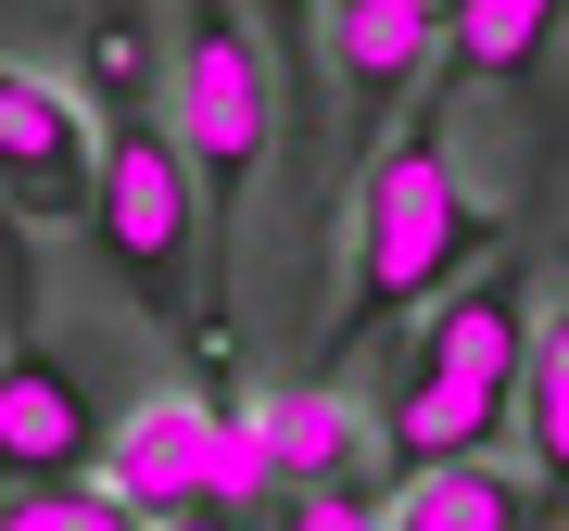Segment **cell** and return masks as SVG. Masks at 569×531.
Listing matches in <instances>:
<instances>
[{
	"instance_id": "8fae6325",
	"label": "cell",
	"mask_w": 569,
	"mask_h": 531,
	"mask_svg": "<svg viewBox=\"0 0 569 531\" xmlns=\"http://www.w3.org/2000/svg\"><path fill=\"white\" fill-rule=\"evenodd\" d=\"M380 531H531V481H507L493 455H443V469H406Z\"/></svg>"
},
{
	"instance_id": "52a82bcc",
	"label": "cell",
	"mask_w": 569,
	"mask_h": 531,
	"mask_svg": "<svg viewBox=\"0 0 569 531\" xmlns=\"http://www.w3.org/2000/svg\"><path fill=\"white\" fill-rule=\"evenodd\" d=\"M430 63H443V26H430L418 0H329V89H342V140H380Z\"/></svg>"
},
{
	"instance_id": "5bb4252c",
	"label": "cell",
	"mask_w": 569,
	"mask_h": 531,
	"mask_svg": "<svg viewBox=\"0 0 569 531\" xmlns=\"http://www.w3.org/2000/svg\"><path fill=\"white\" fill-rule=\"evenodd\" d=\"M0 531H152L102 469H63V481H0Z\"/></svg>"
},
{
	"instance_id": "277c9868",
	"label": "cell",
	"mask_w": 569,
	"mask_h": 531,
	"mask_svg": "<svg viewBox=\"0 0 569 531\" xmlns=\"http://www.w3.org/2000/svg\"><path fill=\"white\" fill-rule=\"evenodd\" d=\"M89 241H102L114 291L152 304L178 342L216 354V304H203V178H190L164 114H102V190H89Z\"/></svg>"
},
{
	"instance_id": "3957f363",
	"label": "cell",
	"mask_w": 569,
	"mask_h": 531,
	"mask_svg": "<svg viewBox=\"0 0 569 531\" xmlns=\"http://www.w3.org/2000/svg\"><path fill=\"white\" fill-rule=\"evenodd\" d=\"M164 127H178L190 178H203V304L228 329L241 317V216H253L266 152H279V63H266V13L253 0H178Z\"/></svg>"
},
{
	"instance_id": "30bf717a",
	"label": "cell",
	"mask_w": 569,
	"mask_h": 531,
	"mask_svg": "<svg viewBox=\"0 0 569 531\" xmlns=\"http://www.w3.org/2000/svg\"><path fill=\"white\" fill-rule=\"evenodd\" d=\"M569 0H456L443 13V89H531Z\"/></svg>"
},
{
	"instance_id": "6da1fadb",
	"label": "cell",
	"mask_w": 569,
	"mask_h": 531,
	"mask_svg": "<svg viewBox=\"0 0 569 531\" xmlns=\"http://www.w3.org/2000/svg\"><path fill=\"white\" fill-rule=\"evenodd\" d=\"M507 253V228L481 216L456 164V89H430L418 114H392L355 164V266H342V317H329V354L392 342L430 291H456L468 266Z\"/></svg>"
},
{
	"instance_id": "ac0fdd59",
	"label": "cell",
	"mask_w": 569,
	"mask_h": 531,
	"mask_svg": "<svg viewBox=\"0 0 569 531\" xmlns=\"http://www.w3.org/2000/svg\"><path fill=\"white\" fill-rule=\"evenodd\" d=\"M418 13H430V26H443V13H456V0H418Z\"/></svg>"
},
{
	"instance_id": "9c48e42d",
	"label": "cell",
	"mask_w": 569,
	"mask_h": 531,
	"mask_svg": "<svg viewBox=\"0 0 569 531\" xmlns=\"http://www.w3.org/2000/svg\"><path fill=\"white\" fill-rule=\"evenodd\" d=\"M203 469H216V455H203V392H152L140 418L102 430V481L140 519H190V507H203Z\"/></svg>"
},
{
	"instance_id": "5b68a950",
	"label": "cell",
	"mask_w": 569,
	"mask_h": 531,
	"mask_svg": "<svg viewBox=\"0 0 569 531\" xmlns=\"http://www.w3.org/2000/svg\"><path fill=\"white\" fill-rule=\"evenodd\" d=\"M0 481H63V469H102V405L89 380L51 354L39 329V241L0 228Z\"/></svg>"
},
{
	"instance_id": "9a60e30c",
	"label": "cell",
	"mask_w": 569,
	"mask_h": 531,
	"mask_svg": "<svg viewBox=\"0 0 569 531\" xmlns=\"http://www.w3.org/2000/svg\"><path fill=\"white\" fill-rule=\"evenodd\" d=\"M380 507H392L380 481H317V493H279L266 531H380Z\"/></svg>"
},
{
	"instance_id": "ba28073f",
	"label": "cell",
	"mask_w": 569,
	"mask_h": 531,
	"mask_svg": "<svg viewBox=\"0 0 569 531\" xmlns=\"http://www.w3.org/2000/svg\"><path fill=\"white\" fill-rule=\"evenodd\" d=\"M253 418H266V469H279V493H317V481H380V418H367L342 380L253 392Z\"/></svg>"
},
{
	"instance_id": "2e32d148",
	"label": "cell",
	"mask_w": 569,
	"mask_h": 531,
	"mask_svg": "<svg viewBox=\"0 0 569 531\" xmlns=\"http://www.w3.org/2000/svg\"><path fill=\"white\" fill-rule=\"evenodd\" d=\"M152 531H253V519H228V507H190V519H152Z\"/></svg>"
},
{
	"instance_id": "4fadbf2b",
	"label": "cell",
	"mask_w": 569,
	"mask_h": 531,
	"mask_svg": "<svg viewBox=\"0 0 569 531\" xmlns=\"http://www.w3.org/2000/svg\"><path fill=\"white\" fill-rule=\"evenodd\" d=\"M77 63H89V102L102 114H152V13L140 0H89Z\"/></svg>"
},
{
	"instance_id": "e0dca14e",
	"label": "cell",
	"mask_w": 569,
	"mask_h": 531,
	"mask_svg": "<svg viewBox=\"0 0 569 531\" xmlns=\"http://www.w3.org/2000/svg\"><path fill=\"white\" fill-rule=\"evenodd\" d=\"M253 13H266V39H291V26L317 13V0H253Z\"/></svg>"
},
{
	"instance_id": "8992f818",
	"label": "cell",
	"mask_w": 569,
	"mask_h": 531,
	"mask_svg": "<svg viewBox=\"0 0 569 531\" xmlns=\"http://www.w3.org/2000/svg\"><path fill=\"white\" fill-rule=\"evenodd\" d=\"M89 190H102V102L0 51V228L63 241L89 228Z\"/></svg>"
},
{
	"instance_id": "7a4b0ae2",
	"label": "cell",
	"mask_w": 569,
	"mask_h": 531,
	"mask_svg": "<svg viewBox=\"0 0 569 531\" xmlns=\"http://www.w3.org/2000/svg\"><path fill=\"white\" fill-rule=\"evenodd\" d=\"M519 354H531V279L507 253L468 266L456 291H430L392 342L380 380V455L392 469H443V455H493L519 430Z\"/></svg>"
},
{
	"instance_id": "7c38bea8",
	"label": "cell",
	"mask_w": 569,
	"mask_h": 531,
	"mask_svg": "<svg viewBox=\"0 0 569 531\" xmlns=\"http://www.w3.org/2000/svg\"><path fill=\"white\" fill-rule=\"evenodd\" d=\"M519 443H531V481L569 507V291L531 304V354H519Z\"/></svg>"
}]
</instances>
